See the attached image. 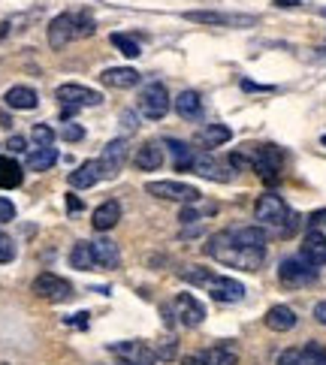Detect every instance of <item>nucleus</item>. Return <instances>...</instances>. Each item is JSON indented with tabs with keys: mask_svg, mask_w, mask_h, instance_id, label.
<instances>
[{
	"mask_svg": "<svg viewBox=\"0 0 326 365\" xmlns=\"http://www.w3.org/2000/svg\"><path fill=\"white\" fill-rule=\"evenodd\" d=\"M206 254L215 257V260H221L226 266H236V269H245V272H257L263 263V257H266V250H248V248H239L236 242H233V233H218L209 239L206 245Z\"/></svg>",
	"mask_w": 326,
	"mask_h": 365,
	"instance_id": "f257e3e1",
	"label": "nucleus"
},
{
	"mask_svg": "<svg viewBox=\"0 0 326 365\" xmlns=\"http://www.w3.org/2000/svg\"><path fill=\"white\" fill-rule=\"evenodd\" d=\"M170 106H172V100H170V91H166L163 82H151V85L142 88V94H139V112L145 118L161 121L166 112H170Z\"/></svg>",
	"mask_w": 326,
	"mask_h": 365,
	"instance_id": "f03ea898",
	"label": "nucleus"
},
{
	"mask_svg": "<svg viewBox=\"0 0 326 365\" xmlns=\"http://www.w3.org/2000/svg\"><path fill=\"white\" fill-rule=\"evenodd\" d=\"M145 190L157 200H170V202H185V205H194L200 202V190L194 185H185V181H148Z\"/></svg>",
	"mask_w": 326,
	"mask_h": 365,
	"instance_id": "7ed1b4c3",
	"label": "nucleus"
},
{
	"mask_svg": "<svg viewBox=\"0 0 326 365\" xmlns=\"http://www.w3.org/2000/svg\"><path fill=\"white\" fill-rule=\"evenodd\" d=\"M30 290L40 296V299H45V302H67L73 296V284L67 278L55 275V272H43V275L34 278Z\"/></svg>",
	"mask_w": 326,
	"mask_h": 365,
	"instance_id": "20e7f679",
	"label": "nucleus"
},
{
	"mask_svg": "<svg viewBox=\"0 0 326 365\" xmlns=\"http://www.w3.org/2000/svg\"><path fill=\"white\" fill-rule=\"evenodd\" d=\"M278 278H281L284 287H305L317 281V269L312 263H305L302 257H287L278 266Z\"/></svg>",
	"mask_w": 326,
	"mask_h": 365,
	"instance_id": "39448f33",
	"label": "nucleus"
},
{
	"mask_svg": "<svg viewBox=\"0 0 326 365\" xmlns=\"http://www.w3.org/2000/svg\"><path fill=\"white\" fill-rule=\"evenodd\" d=\"M254 217L263 226H284V220L290 217V209L278 193H263L254 205Z\"/></svg>",
	"mask_w": 326,
	"mask_h": 365,
	"instance_id": "423d86ee",
	"label": "nucleus"
},
{
	"mask_svg": "<svg viewBox=\"0 0 326 365\" xmlns=\"http://www.w3.org/2000/svg\"><path fill=\"white\" fill-rule=\"evenodd\" d=\"M172 314H176V320L181 326H187V329H196V326L206 320V308H202V302L191 293L176 296V302H172Z\"/></svg>",
	"mask_w": 326,
	"mask_h": 365,
	"instance_id": "0eeeda50",
	"label": "nucleus"
},
{
	"mask_svg": "<svg viewBox=\"0 0 326 365\" xmlns=\"http://www.w3.org/2000/svg\"><path fill=\"white\" fill-rule=\"evenodd\" d=\"M109 353H115L121 362L130 365H154L157 353L151 351L145 341H118V344H109Z\"/></svg>",
	"mask_w": 326,
	"mask_h": 365,
	"instance_id": "6e6552de",
	"label": "nucleus"
},
{
	"mask_svg": "<svg viewBox=\"0 0 326 365\" xmlns=\"http://www.w3.org/2000/svg\"><path fill=\"white\" fill-rule=\"evenodd\" d=\"M251 166L257 169V176H260L266 185H275L278 181V172H281V151L275 145H260L254 154Z\"/></svg>",
	"mask_w": 326,
	"mask_h": 365,
	"instance_id": "1a4fd4ad",
	"label": "nucleus"
},
{
	"mask_svg": "<svg viewBox=\"0 0 326 365\" xmlns=\"http://www.w3.org/2000/svg\"><path fill=\"white\" fill-rule=\"evenodd\" d=\"M127 139H112L109 145L103 148V154H100V172H103V178H118L121 176V169H124V163H127Z\"/></svg>",
	"mask_w": 326,
	"mask_h": 365,
	"instance_id": "9d476101",
	"label": "nucleus"
},
{
	"mask_svg": "<svg viewBox=\"0 0 326 365\" xmlns=\"http://www.w3.org/2000/svg\"><path fill=\"white\" fill-rule=\"evenodd\" d=\"M55 97L64 106H75V109H82V106H100L103 103V94L94 88H85V85H60L55 91Z\"/></svg>",
	"mask_w": 326,
	"mask_h": 365,
	"instance_id": "9b49d317",
	"label": "nucleus"
},
{
	"mask_svg": "<svg viewBox=\"0 0 326 365\" xmlns=\"http://www.w3.org/2000/svg\"><path fill=\"white\" fill-rule=\"evenodd\" d=\"M206 290H209V296L215 302H226V305H230V302H242V299H245V284L236 281V278H226V275H215Z\"/></svg>",
	"mask_w": 326,
	"mask_h": 365,
	"instance_id": "f8f14e48",
	"label": "nucleus"
},
{
	"mask_svg": "<svg viewBox=\"0 0 326 365\" xmlns=\"http://www.w3.org/2000/svg\"><path fill=\"white\" fill-rule=\"evenodd\" d=\"M163 157H166L163 142L148 139L145 145H139V148H136L133 163H136V169H142V172H154V169H161V166H163Z\"/></svg>",
	"mask_w": 326,
	"mask_h": 365,
	"instance_id": "ddd939ff",
	"label": "nucleus"
},
{
	"mask_svg": "<svg viewBox=\"0 0 326 365\" xmlns=\"http://www.w3.org/2000/svg\"><path fill=\"white\" fill-rule=\"evenodd\" d=\"M70 40H75V15L60 12L49 25V45L51 49H67Z\"/></svg>",
	"mask_w": 326,
	"mask_h": 365,
	"instance_id": "4468645a",
	"label": "nucleus"
},
{
	"mask_svg": "<svg viewBox=\"0 0 326 365\" xmlns=\"http://www.w3.org/2000/svg\"><path fill=\"white\" fill-rule=\"evenodd\" d=\"M185 19L196 25H254V15H224L215 10H191L185 12Z\"/></svg>",
	"mask_w": 326,
	"mask_h": 365,
	"instance_id": "2eb2a0df",
	"label": "nucleus"
},
{
	"mask_svg": "<svg viewBox=\"0 0 326 365\" xmlns=\"http://www.w3.org/2000/svg\"><path fill=\"white\" fill-rule=\"evenodd\" d=\"M302 260L312 263L314 269L317 266H326V235L321 230H308L305 242H302Z\"/></svg>",
	"mask_w": 326,
	"mask_h": 365,
	"instance_id": "dca6fc26",
	"label": "nucleus"
},
{
	"mask_svg": "<svg viewBox=\"0 0 326 365\" xmlns=\"http://www.w3.org/2000/svg\"><path fill=\"white\" fill-rule=\"evenodd\" d=\"M118 220H121V205L115 200H106V202H100L94 209V215H91V226H94L97 233H109Z\"/></svg>",
	"mask_w": 326,
	"mask_h": 365,
	"instance_id": "f3484780",
	"label": "nucleus"
},
{
	"mask_svg": "<svg viewBox=\"0 0 326 365\" xmlns=\"http://www.w3.org/2000/svg\"><path fill=\"white\" fill-rule=\"evenodd\" d=\"M191 172H196V176H202V178H211V181H230V178H233L230 172H226L224 166L215 161V157L206 154V151H196Z\"/></svg>",
	"mask_w": 326,
	"mask_h": 365,
	"instance_id": "a211bd4d",
	"label": "nucleus"
},
{
	"mask_svg": "<svg viewBox=\"0 0 326 365\" xmlns=\"http://www.w3.org/2000/svg\"><path fill=\"white\" fill-rule=\"evenodd\" d=\"M296 311H293L290 305H272L266 311V317H263V323L269 326L272 332H290L293 326H296Z\"/></svg>",
	"mask_w": 326,
	"mask_h": 365,
	"instance_id": "6ab92c4d",
	"label": "nucleus"
},
{
	"mask_svg": "<svg viewBox=\"0 0 326 365\" xmlns=\"http://www.w3.org/2000/svg\"><path fill=\"white\" fill-rule=\"evenodd\" d=\"M100 82H103V85H109V88L124 91V88L139 85V73H136L133 67H109V70H103Z\"/></svg>",
	"mask_w": 326,
	"mask_h": 365,
	"instance_id": "aec40b11",
	"label": "nucleus"
},
{
	"mask_svg": "<svg viewBox=\"0 0 326 365\" xmlns=\"http://www.w3.org/2000/svg\"><path fill=\"white\" fill-rule=\"evenodd\" d=\"M100 178H103L100 161H88V163L75 166V169L70 172V185H73L75 190H88V187H94Z\"/></svg>",
	"mask_w": 326,
	"mask_h": 365,
	"instance_id": "412c9836",
	"label": "nucleus"
},
{
	"mask_svg": "<svg viewBox=\"0 0 326 365\" xmlns=\"http://www.w3.org/2000/svg\"><path fill=\"white\" fill-rule=\"evenodd\" d=\"M233 242H236L239 248H248V250H266L269 235L263 226H242V230L233 233Z\"/></svg>",
	"mask_w": 326,
	"mask_h": 365,
	"instance_id": "4be33fe9",
	"label": "nucleus"
},
{
	"mask_svg": "<svg viewBox=\"0 0 326 365\" xmlns=\"http://www.w3.org/2000/svg\"><path fill=\"white\" fill-rule=\"evenodd\" d=\"M6 106L10 109H21V112H27V109H36V103H40V97H36V91L34 88H27V85H15L6 91Z\"/></svg>",
	"mask_w": 326,
	"mask_h": 365,
	"instance_id": "5701e85b",
	"label": "nucleus"
},
{
	"mask_svg": "<svg viewBox=\"0 0 326 365\" xmlns=\"http://www.w3.org/2000/svg\"><path fill=\"white\" fill-rule=\"evenodd\" d=\"M172 106H176V112L185 121H194V118L202 115V100H200V94H196V91H181L176 100H172Z\"/></svg>",
	"mask_w": 326,
	"mask_h": 365,
	"instance_id": "b1692460",
	"label": "nucleus"
},
{
	"mask_svg": "<svg viewBox=\"0 0 326 365\" xmlns=\"http://www.w3.org/2000/svg\"><path fill=\"white\" fill-rule=\"evenodd\" d=\"M70 266L79 272H91L97 266V254H94V245L91 242H75L73 250H70Z\"/></svg>",
	"mask_w": 326,
	"mask_h": 365,
	"instance_id": "393cba45",
	"label": "nucleus"
},
{
	"mask_svg": "<svg viewBox=\"0 0 326 365\" xmlns=\"http://www.w3.org/2000/svg\"><path fill=\"white\" fill-rule=\"evenodd\" d=\"M233 139V130L226 124H209V127H202L200 136H196V142L200 145H206V148H218V145H224V142H230Z\"/></svg>",
	"mask_w": 326,
	"mask_h": 365,
	"instance_id": "a878e982",
	"label": "nucleus"
},
{
	"mask_svg": "<svg viewBox=\"0 0 326 365\" xmlns=\"http://www.w3.org/2000/svg\"><path fill=\"white\" fill-rule=\"evenodd\" d=\"M91 245H94V254H97V266H103V269H118L121 254H118L115 242L97 239V242H91Z\"/></svg>",
	"mask_w": 326,
	"mask_h": 365,
	"instance_id": "bb28decb",
	"label": "nucleus"
},
{
	"mask_svg": "<svg viewBox=\"0 0 326 365\" xmlns=\"http://www.w3.org/2000/svg\"><path fill=\"white\" fill-rule=\"evenodd\" d=\"M163 148L170 151L172 157H176V169H178V172H185V169H191V166H194L196 151H194L191 145H185V142H178V139H166Z\"/></svg>",
	"mask_w": 326,
	"mask_h": 365,
	"instance_id": "cd10ccee",
	"label": "nucleus"
},
{
	"mask_svg": "<svg viewBox=\"0 0 326 365\" xmlns=\"http://www.w3.org/2000/svg\"><path fill=\"white\" fill-rule=\"evenodd\" d=\"M21 181H25V172H21V166L15 163L12 157H0V187L12 190V187H19Z\"/></svg>",
	"mask_w": 326,
	"mask_h": 365,
	"instance_id": "c85d7f7f",
	"label": "nucleus"
},
{
	"mask_svg": "<svg viewBox=\"0 0 326 365\" xmlns=\"http://www.w3.org/2000/svg\"><path fill=\"white\" fill-rule=\"evenodd\" d=\"M58 163V151L55 148H36L27 154V169L30 172H45Z\"/></svg>",
	"mask_w": 326,
	"mask_h": 365,
	"instance_id": "c756f323",
	"label": "nucleus"
},
{
	"mask_svg": "<svg viewBox=\"0 0 326 365\" xmlns=\"http://www.w3.org/2000/svg\"><path fill=\"white\" fill-rule=\"evenodd\" d=\"M202 356H206L211 365H236V360H239L230 344H218V347H211V351H202Z\"/></svg>",
	"mask_w": 326,
	"mask_h": 365,
	"instance_id": "7c9ffc66",
	"label": "nucleus"
},
{
	"mask_svg": "<svg viewBox=\"0 0 326 365\" xmlns=\"http://www.w3.org/2000/svg\"><path fill=\"white\" fill-rule=\"evenodd\" d=\"M112 45L121 51L124 58H139L142 55V49H139V40L130 34H112Z\"/></svg>",
	"mask_w": 326,
	"mask_h": 365,
	"instance_id": "2f4dec72",
	"label": "nucleus"
},
{
	"mask_svg": "<svg viewBox=\"0 0 326 365\" xmlns=\"http://www.w3.org/2000/svg\"><path fill=\"white\" fill-rule=\"evenodd\" d=\"M181 278H185L187 284L209 287V284H211V278H215V272H211V269H202V266H187V269L181 272Z\"/></svg>",
	"mask_w": 326,
	"mask_h": 365,
	"instance_id": "473e14b6",
	"label": "nucleus"
},
{
	"mask_svg": "<svg viewBox=\"0 0 326 365\" xmlns=\"http://www.w3.org/2000/svg\"><path fill=\"white\" fill-rule=\"evenodd\" d=\"M302 365H326V351L317 341H308L302 351Z\"/></svg>",
	"mask_w": 326,
	"mask_h": 365,
	"instance_id": "72a5a7b5",
	"label": "nucleus"
},
{
	"mask_svg": "<svg viewBox=\"0 0 326 365\" xmlns=\"http://www.w3.org/2000/svg\"><path fill=\"white\" fill-rule=\"evenodd\" d=\"M30 136H34V142H36L40 148H51V142H55V130H51L49 124H34Z\"/></svg>",
	"mask_w": 326,
	"mask_h": 365,
	"instance_id": "f704fd0d",
	"label": "nucleus"
},
{
	"mask_svg": "<svg viewBox=\"0 0 326 365\" xmlns=\"http://www.w3.org/2000/svg\"><path fill=\"white\" fill-rule=\"evenodd\" d=\"M94 30H97V25H94V19H91V12H79V15H75V36H79V40L94 36Z\"/></svg>",
	"mask_w": 326,
	"mask_h": 365,
	"instance_id": "c9c22d12",
	"label": "nucleus"
},
{
	"mask_svg": "<svg viewBox=\"0 0 326 365\" xmlns=\"http://www.w3.org/2000/svg\"><path fill=\"white\" fill-rule=\"evenodd\" d=\"M176 353H178L176 338H172V335H166V338L161 341V347H157V356H161L163 362H170V360H176Z\"/></svg>",
	"mask_w": 326,
	"mask_h": 365,
	"instance_id": "e433bc0d",
	"label": "nucleus"
},
{
	"mask_svg": "<svg viewBox=\"0 0 326 365\" xmlns=\"http://www.w3.org/2000/svg\"><path fill=\"white\" fill-rule=\"evenodd\" d=\"M15 260V245L6 233H0V263H12Z\"/></svg>",
	"mask_w": 326,
	"mask_h": 365,
	"instance_id": "4c0bfd02",
	"label": "nucleus"
},
{
	"mask_svg": "<svg viewBox=\"0 0 326 365\" xmlns=\"http://www.w3.org/2000/svg\"><path fill=\"white\" fill-rule=\"evenodd\" d=\"M60 139L64 142H82L85 139V130H82L79 124H64L60 127Z\"/></svg>",
	"mask_w": 326,
	"mask_h": 365,
	"instance_id": "58836bf2",
	"label": "nucleus"
},
{
	"mask_svg": "<svg viewBox=\"0 0 326 365\" xmlns=\"http://www.w3.org/2000/svg\"><path fill=\"white\" fill-rule=\"evenodd\" d=\"M10 220H15V205L6 196H0V224H10Z\"/></svg>",
	"mask_w": 326,
	"mask_h": 365,
	"instance_id": "ea45409f",
	"label": "nucleus"
},
{
	"mask_svg": "<svg viewBox=\"0 0 326 365\" xmlns=\"http://www.w3.org/2000/svg\"><path fill=\"white\" fill-rule=\"evenodd\" d=\"M6 148L12 151V154H21V151L27 148V142H25V136H10V139H6Z\"/></svg>",
	"mask_w": 326,
	"mask_h": 365,
	"instance_id": "a19ab883",
	"label": "nucleus"
},
{
	"mask_svg": "<svg viewBox=\"0 0 326 365\" xmlns=\"http://www.w3.org/2000/svg\"><path fill=\"white\" fill-rule=\"evenodd\" d=\"M278 365H302V353H296V351H284L281 356H278Z\"/></svg>",
	"mask_w": 326,
	"mask_h": 365,
	"instance_id": "79ce46f5",
	"label": "nucleus"
},
{
	"mask_svg": "<svg viewBox=\"0 0 326 365\" xmlns=\"http://www.w3.org/2000/svg\"><path fill=\"white\" fill-rule=\"evenodd\" d=\"M178 220H181V224H196V220H200V211H196L194 205H185V209H181V215H178Z\"/></svg>",
	"mask_w": 326,
	"mask_h": 365,
	"instance_id": "37998d69",
	"label": "nucleus"
},
{
	"mask_svg": "<svg viewBox=\"0 0 326 365\" xmlns=\"http://www.w3.org/2000/svg\"><path fill=\"white\" fill-rule=\"evenodd\" d=\"M88 317H91V314H85V311H79V314L67 317L64 323H70V326H79V329H85V326H88Z\"/></svg>",
	"mask_w": 326,
	"mask_h": 365,
	"instance_id": "c03bdc74",
	"label": "nucleus"
},
{
	"mask_svg": "<svg viewBox=\"0 0 326 365\" xmlns=\"http://www.w3.org/2000/svg\"><path fill=\"white\" fill-rule=\"evenodd\" d=\"M230 166H233V169H248L251 161H248L245 154H230Z\"/></svg>",
	"mask_w": 326,
	"mask_h": 365,
	"instance_id": "a18cd8bd",
	"label": "nucleus"
},
{
	"mask_svg": "<svg viewBox=\"0 0 326 365\" xmlns=\"http://www.w3.org/2000/svg\"><path fill=\"white\" fill-rule=\"evenodd\" d=\"M82 209H85V205H82V200H79V196L67 193V211H73V215H75V211H82Z\"/></svg>",
	"mask_w": 326,
	"mask_h": 365,
	"instance_id": "49530a36",
	"label": "nucleus"
},
{
	"mask_svg": "<svg viewBox=\"0 0 326 365\" xmlns=\"http://www.w3.org/2000/svg\"><path fill=\"white\" fill-rule=\"evenodd\" d=\"M314 320L321 323V326H326V299H323V302H317V305H314Z\"/></svg>",
	"mask_w": 326,
	"mask_h": 365,
	"instance_id": "de8ad7c7",
	"label": "nucleus"
},
{
	"mask_svg": "<svg viewBox=\"0 0 326 365\" xmlns=\"http://www.w3.org/2000/svg\"><path fill=\"white\" fill-rule=\"evenodd\" d=\"M181 365H211V362H209V360H206V356H202V353H196V356H187V360L181 362Z\"/></svg>",
	"mask_w": 326,
	"mask_h": 365,
	"instance_id": "09e8293b",
	"label": "nucleus"
},
{
	"mask_svg": "<svg viewBox=\"0 0 326 365\" xmlns=\"http://www.w3.org/2000/svg\"><path fill=\"white\" fill-rule=\"evenodd\" d=\"M275 6H281V10H290V6H299V0H275Z\"/></svg>",
	"mask_w": 326,
	"mask_h": 365,
	"instance_id": "8fccbe9b",
	"label": "nucleus"
},
{
	"mask_svg": "<svg viewBox=\"0 0 326 365\" xmlns=\"http://www.w3.org/2000/svg\"><path fill=\"white\" fill-rule=\"evenodd\" d=\"M6 34H10V21H0V40H3Z\"/></svg>",
	"mask_w": 326,
	"mask_h": 365,
	"instance_id": "3c124183",
	"label": "nucleus"
},
{
	"mask_svg": "<svg viewBox=\"0 0 326 365\" xmlns=\"http://www.w3.org/2000/svg\"><path fill=\"white\" fill-rule=\"evenodd\" d=\"M321 15H323V19H326V6H323V10H321Z\"/></svg>",
	"mask_w": 326,
	"mask_h": 365,
	"instance_id": "603ef678",
	"label": "nucleus"
},
{
	"mask_svg": "<svg viewBox=\"0 0 326 365\" xmlns=\"http://www.w3.org/2000/svg\"><path fill=\"white\" fill-rule=\"evenodd\" d=\"M321 142H323V148H326V136H323V139H321Z\"/></svg>",
	"mask_w": 326,
	"mask_h": 365,
	"instance_id": "864d4df0",
	"label": "nucleus"
},
{
	"mask_svg": "<svg viewBox=\"0 0 326 365\" xmlns=\"http://www.w3.org/2000/svg\"><path fill=\"white\" fill-rule=\"evenodd\" d=\"M321 51H323V58H326V49H321Z\"/></svg>",
	"mask_w": 326,
	"mask_h": 365,
	"instance_id": "5fc2aeb1",
	"label": "nucleus"
},
{
	"mask_svg": "<svg viewBox=\"0 0 326 365\" xmlns=\"http://www.w3.org/2000/svg\"><path fill=\"white\" fill-rule=\"evenodd\" d=\"M121 365H130V362H121Z\"/></svg>",
	"mask_w": 326,
	"mask_h": 365,
	"instance_id": "6e6d98bb",
	"label": "nucleus"
}]
</instances>
